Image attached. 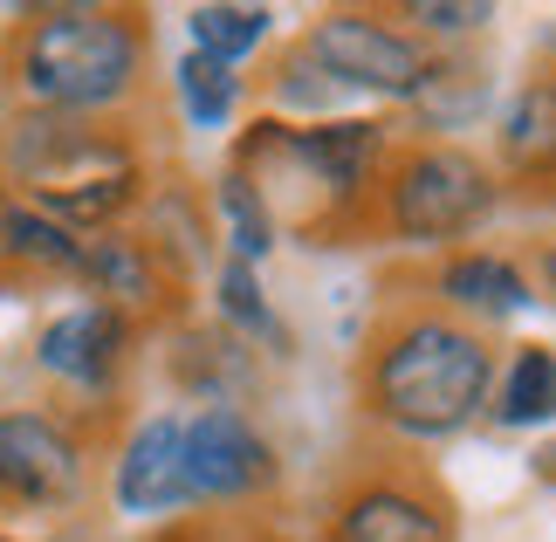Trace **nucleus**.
I'll list each match as a JSON object with an SVG mask.
<instances>
[{
	"mask_svg": "<svg viewBox=\"0 0 556 542\" xmlns=\"http://www.w3.org/2000/svg\"><path fill=\"white\" fill-rule=\"evenodd\" d=\"M233 103H241V76L227 70V62H206V55H179V111L200 124V131H213V124L233 117Z\"/></svg>",
	"mask_w": 556,
	"mask_h": 542,
	"instance_id": "19",
	"label": "nucleus"
},
{
	"mask_svg": "<svg viewBox=\"0 0 556 542\" xmlns=\"http://www.w3.org/2000/svg\"><path fill=\"white\" fill-rule=\"evenodd\" d=\"M536 281H543V295H556V241L536 248Z\"/></svg>",
	"mask_w": 556,
	"mask_h": 542,
	"instance_id": "22",
	"label": "nucleus"
},
{
	"mask_svg": "<svg viewBox=\"0 0 556 542\" xmlns=\"http://www.w3.org/2000/svg\"><path fill=\"white\" fill-rule=\"evenodd\" d=\"M0 542H21V535H14V529H0Z\"/></svg>",
	"mask_w": 556,
	"mask_h": 542,
	"instance_id": "23",
	"label": "nucleus"
},
{
	"mask_svg": "<svg viewBox=\"0 0 556 542\" xmlns=\"http://www.w3.org/2000/svg\"><path fill=\"white\" fill-rule=\"evenodd\" d=\"M76 289H90V302H111V310H124L144 337H152V330H179V323H186V281L138 241V227L90 234V241H83V275H76Z\"/></svg>",
	"mask_w": 556,
	"mask_h": 542,
	"instance_id": "10",
	"label": "nucleus"
},
{
	"mask_svg": "<svg viewBox=\"0 0 556 542\" xmlns=\"http://www.w3.org/2000/svg\"><path fill=\"white\" fill-rule=\"evenodd\" d=\"M502 213V186L495 165L481 159L475 144L454 138H399L392 159H384L365 227L378 241H405V248H467L475 234Z\"/></svg>",
	"mask_w": 556,
	"mask_h": 542,
	"instance_id": "4",
	"label": "nucleus"
},
{
	"mask_svg": "<svg viewBox=\"0 0 556 542\" xmlns=\"http://www.w3.org/2000/svg\"><path fill=\"white\" fill-rule=\"evenodd\" d=\"M186 35H192V55L206 62H241V55H262L268 35H275V14L268 8H248V0H206V8L186 14Z\"/></svg>",
	"mask_w": 556,
	"mask_h": 542,
	"instance_id": "16",
	"label": "nucleus"
},
{
	"mask_svg": "<svg viewBox=\"0 0 556 542\" xmlns=\"http://www.w3.org/2000/svg\"><path fill=\"white\" fill-rule=\"evenodd\" d=\"M152 179L159 165L138 117H41V111L0 117V186L83 241L131 227Z\"/></svg>",
	"mask_w": 556,
	"mask_h": 542,
	"instance_id": "3",
	"label": "nucleus"
},
{
	"mask_svg": "<svg viewBox=\"0 0 556 542\" xmlns=\"http://www.w3.org/2000/svg\"><path fill=\"white\" fill-rule=\"evenodd\" d=\"M213 206H220V220H227V262H248V268H262L268 262V248H275V213L268 200L254 192L248 172H220V186H213Z\"/></svg>",
	"mask_w": 556,
	"mask_h": 542,
	"instance_id": "17",
	"label": "nucleus"
},
{
	"mask_svg": "<svg viewBox=\"0 0 556 542\" xmlns=\"http://www.w3.org/2000/svg\"><path fill=\"white\" fill-rule=\"evenodd\" d=\"M495 186L502 200L556 206V62L529 70L495 124Z\"/></svg>",
	"mask_w": 556,
	"mask_h": 542,
	"instance_id": "11",
	"label": "nucleus"
},
{
	"mask_svg": "<svg viewBox=\"0 0 556 542\" xmlns=\"http://www.w3.org/2000/svg\"><path fill=\"white\" fill-rule=\"evenodd\" d=\"M289 49L303 55L337 97L357 90V97H384V103H413L426 90V70H433V49H426L413 28L384 21L378 8H330V14H316Z\"/></svg>",
	"mask_w": 556,
	"mask_h": 542,
	"instance_id": "7",
	"label": "nucleus"
},
{
	"mask_svg": "<svg viewBox=\"0 0 556 542\" xmlns=\"http://www.w3.org/2000/svg\"><path fill=\"white\" fill-rule=\"evenodd\" d=\"M83 275V234L0 186V289H55Z\"/></svg>",
	"mask_w": 556,
	"mask_h": 542,
	"instance_id": "14",
	"label": "nucleus"
},
{
	"mask_svg": "<svg viewBox=\"0 0 556 542\" xmlns=\"http://www.w3.org/2000/svg\"><path fill=\"white\" fill-rule=\"evenodd\" d=\"M495 419L508 432H536L556 419V351L549 343H516V357L502 364V378H495Z\"/></svg>",
	"mask_w": 556,
	"mask_h": 542,
	"instance_id": "15",
	"label": "nucleus"
},
{
	"mask_svg": "<svg viewBox=\"0 0 556 542\" xmlns=\"http://www.w3.org/2000/svg\"><path fill=\"white\" fill-rule=\"evenodd\" d=\"M179 474H186V508H233L254 494H275L282 453L241 405H200L179 440Z\"/></svg>",
	"mask_w": 556,
	"mask_h": 542,
	"instance_id": "9",
	"label": "nucleus"
},
{
	"mask_svg": "<svg viewBox=\"0 0 556 542\" xmlns=\"http://www.w3.org/2000/svg\"><path fill=\"white\" fill-rule=\"evenodd\" d=\"M138 343H144V330L131 316L83 295L35 330V364H41V378H55L76 405H117L124 385H131Z\"/></svg>",
	"mask_w": 556,
	"mask_h": 542,
	"instance_id": "8",
	"label": "nucleus"
},
{
	"mask_svg": "<svg viewBox=\"0 0 556 542\" xmlns=\"http://www.w3.org/2000/svg\"><path fill=\"white\" fill-rule=\"evenodd\" d=\"M502 378L495 337L440 302H392L357 357V412L399 446L454 440L488 412Z\"/></svg>",
	"mask_w": 556,
	"mask_h": 542,
	"instance_id": "2",
	"label": "nucleus"
},
{
	"mask_svg": "<svg viewBox=\"0 0 556 542\" xmlns=\"http://www.w3.org/2000/svg\"><path fill=\"white\" fill-rule=\"evenodd\" d=\"M316 542H460V508L413 453H365L324 502Z\"/></svg>",
	"mask_w": 556,
	"mask_h": 542,
	"instance_id": "6",
	"label": "nucleus"
},
{
	"mask_svg": "<svg viewBox=\"0 0 556 542\" xmlns=\"http://www.w3.org/2000/svg\"><path fill=\"white\" fill-rule=\"evenodd\" d=\"M152 14L117 0L21 8L0 28V103L41 117H138L152 103Z\"/></svg>",
	"mask_w": 556,
	"mask_h": 542,
	"instance_id": "1",
	"label": "nucleus"
},
{
	"mask_svg": "<svg viewBox=\"0 0 556 542\" xmlns=\"http://www.w3.org/2000/svg\"><path fill=\"white\" fill-rule=\"evenodd\" d=\"M213 289H220V316H227V330L241 337V343H282V330H275V310H268V289H262V275H254L248 262H220L213 268Z\"/></svg>",
	"mask_w": 556,
	"mask_h": 542,
	"instance_id": "18",
	"label": "nucleus"
},
{
	"mask_svg": "<svg viewBox=\"0 0 556 542\" xmlns=\"http://www.w3.org/2000/svg\"><path fill=\"white\" fill-rule=\"evenodd\" d=\"M179 440L186 419L179 412H152L111 446V502L131 522H173L186 508V474H179Z\"/></svg>",
	"mask_w": 556,
	"mask_h": 542,
	"instance_id": "12",
	"label": "nucleus"
},
{
	"mask_svg": "<svg viewBox=\"0 0 556 542\" xmlns=\"http://www.w3.org/2000/svg\"><path fill=\"white\" fill-rule=\"evenodd\" d=\"M399 21H413V35L426 41V35H481L488 21H495V8H467V0H405L399 8Z\"/></svg>",
	"mask_w": 556,
	"mask_h": 542,
	"instance_id": "20",
	"label": "nucleus"
},
{
	"mask_svg": "<svg viewBox=\"0 0 556 542\" xmlns=\"http://www.w3.org/2000/svg\"><path fill=\"white\" fill-rule=\"evenodd\" d=\"M433 302L454 310L460 323H475V330H488V323L522 316L536 302V281H529L522 262H508L495 248H454L433 268Z\"/></svg>",
	"mask_w": 556,
	"mask_h": 542,
	"instance_id": "13",
	"label": "nucleus"
},
{
	"mask_svg": "<svg viewBox=\"0 0 556 542\" xmlns=\"http://www.w3.org/2000/svg\"><path fill=\"white\" fill-rule=\"evenodd\" d=\"M111 467V405H0V515H76Z\"/></svg>",
	"mask_w": 556,
	"mask_h": 542,
	"instance_id": "5",
	"label": "nucleus"
},
{
	"mask_svg": "<svg viewBox=\"0 0 556 542\" xmlns=\"http://www.w3.org/2000/svg\"><path fill=\"white\" fill-rule=\"evenodd\" d=\"M144 542H227V529L213 515H173V522H159Z\"/></svg>",
	"mask_w": 556,
	"mask_h": 542,
	"instance_id": "21",
	"label": "nucleus"
}]
</instances>
